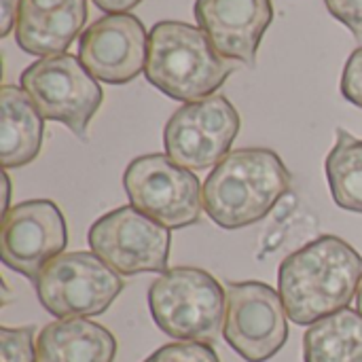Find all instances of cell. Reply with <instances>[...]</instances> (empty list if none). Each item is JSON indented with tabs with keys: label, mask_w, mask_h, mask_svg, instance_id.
Wrapping results in <instances>:
<instances>
[{
	"label": "cell",
	"mask_w": 362,
	"mask_h": 362,
	"mask_svg": "<svg viewBox=\"0 0 362 362\" xmlns=\"http://www.w3.org/2000/svg\"><path fill=\"white\" fill-rule=\"evenodd\" d=\"M19 4H21V0H2V6H0V36H6L15 28L17 15H19Z\"/></svg>",
	"instance_id": "603a6c76"
},
{
	"label": "cell",
	"mask_w": 362,
	"mask_h": 362,
	"mask_svg": "<svg viewBox=\"0 0 362 362\" xmlns=\"http://www.w3.org/2000/svg\"><path fill=\"white\" fill-rule=\"evenodd\" d=\"M129 204L168 229L197 225L204 212L202 182L168 155L136 157L123 176Z\"/></svg>",
	"instance_id": "52a82bcc"
},
{
	"label": "cell",
	"mask_w": 362,
	"mask_h": 362,
	"mask_svg": "<svg viewBox=\"0 0 362 362\" xmlns=\"http://www.w3.org/2000/svg\"><path fill=\"white\" fill-rule=\"evenodd\" d=\"M34 286L40 305L64 320L104 314L125 282L93 252H64L45 265Z\"/></svg>",
	"instance_id": "8992f818"
},
{
	"label": "cell",
	"mask_w": 362,
	"mask_h": 362,
	"mask_svg": "<svg viewBox=\"0 0 362 362\" xmlns=\"http://www.w3.org/2000/svg\"><path fill=\"white\" fill-rule=\"evenodd\" d=\"M87 0H21L15 40L30 55L64 53L87 21Z\"/></svg>",
	"instance_id": "5bb4252c"
},
{
	"label": "cell",
	"mask_w": 362,
	"mask_h": 362,
	"mask_svg": "<svg viewBox=\"0 0 362 362\" xmlns=\"http://www.w3.org/2000/svg\"><path fill=\"white\" fill-rule=\"evenodd\" d=\"M361 282L362 257L337 235H322L295 250L278 272V293L299 327L346 310Z\"/></svg>",
	"instance_id": "6da1fadb"
},
{
	"label": "cell",
	"mask_w": 362,
	"mask_h": 362,
	"mask_svg": "<svg viewBox=\"0 0 362 362\" xmlns=\"http://www.w3.org/2000/svg\"><path fill=\"white\" fill-rule=\"evenodd\" d=\"M202 28L182 21H159L148 34L144 74L151 85L178 102H197L214 95L233 72Z\"/></svg>",
	"instance_id": "3957f363"
},
{
	"label": "cell",
	"mask_w": 362,
	"mask_h": 362,
	"mask_svg": "<svg viewBox=\"0 0 362 362\" xmlns=\"http://www.w3.org/2000/svg\"><path fill=\"white\" fill-rule=\"evenodd\" d=\"M305 362H362V314L341 310L312 325L303 337Z\"/></svg>",
	"instance_id": "e0dca14e"
},
{
	"label": "cell",
	"mask_w": 362,
	"mask_h": 362,
	"mask_svg": "<svg viewBox=\"0 0 362 362\" xmlns=\"http://www.w3.org/2000/svg\"><path fill=\"white\" fill-rule=\"evenodd\" d=\"M325 4L362 45V0H325Z\"/></svg>",
	"instance_id": "44dd1931"
},
{
	"label": "cell",
	"mask_w": 362,
	"mask_h": 362,
	"mask_svg": "<svg viewBox=\"0 0 362 362\" xmlns=\"http://www.w3.org/2000/svg\"><path fill=\"white\" fill-rule=\"evenodd\" d=\"M195 19L223 57L255 66L274 6L272 0H195Z\"/></svg>",
	"instance_id": "4fadbf2b"
},
{
	"label": "cell",
	"mask_w": 362,
	"mask_h": 362,
	"mask_svg": "<svg viewBox=\"0 0 362 362\" xmlns=\"http://www.w3.org/2000/svg\"><path fill=\"white\" fill-rule=\"evenodd\" d=\"M291 174L272 148H238L206 178V214L223 229H242L263 221L291 191Z\"/></svg>",
	"instance_id": "7a4b0ae2"
},
{
	"label": "cell",
	"mask_w": 362,
	"mask_h": 362,
	"mask_svg": "<svg viewBox=\"0 0 362 362\" xmlns=\"http://www.w3.org/2000/svg\"><path fill=\"white\" fill-rule=\"evenodd\" d=\"M19 83L42 119L64 123L78 140H87L104 91L81 57L72 53L40 57L21 72Z\"/></svg>",
	"instance_id": "5b68a950"
},
{
	"label": "cell",
	"mask_w": 362,
	"mask_h": 362,
	"mask_svg": "<svg viewBox=\"0 0 362 362\" xmlns=\"http://www.w3.org/2000/svg\"><path fill=\"white\" fill-rule=\"evenodd\" d=\"M38 362H112L117 339L87 318H64L47 325L36 341Z\"/></svg>",
	"instance_id": "9a60e30c"
},
{
	"label": "cell",
	"mask_w": 362,
	"mask_h": 362,
	"mask_svg": "<svg viewBox=\"0 0 362 362\" xmlns=\"http://www.w3.org/2000/svg\"><path fill=\"white\" fill-rule=\"evenodd\" d=\"M148 36L142 21L129 13L95 19L78 42L83 66L102 83L125 85L146 68Z\"/></svg>",
	"instance_id": "7c38bea8"
},
{
	"label": "cell",
	"mask_w": 362,
	"mask_h": 362,
	"mask_svg": "<svg viewBox=\"0 0 362 362\" xmlns=\"http://www.w3.org/2000/svg\"><path fill=\"white\" fill-rule=\"evenodd\" d=\"M95 6L108 15H117V13H127L134 6H138L142 0H93Z\"/></svg>",
	"instance_id": "cb8c5ba5"
},
{
	"label": "cell",
	"mask_w": 362,
	"mask_h": 362,
	"mask_svg": "<svg viewBox=\"0 0 362 362\" xmlns=\"http://www.w3.org/2000/svg\"><path fill=\"white\" fill-rule=\"evenodd\" d=\"M327 178L335 204L362 214V140L337 129V142L327 157Z\"/></svg>",
	"instance_id": "ac0fdd59"
},
{
	"label": "cell",
	"mask_w": 362,
	"mask_h": 362,
	"mask_svg": "<svg viewBox=\"0 0 362 362\" xmlns=\"http://www.w3.org/2000/svg\"><path fill=\"white\" fill-rule=\"evenodd\" d=\"M225 339L244 361L274 358L288 339V314L280 293L263 282H229Z\"/></svg>",
	"instance_id": "30bf717a"
},
{
	"label": "cell",
	"mask_w": 362,
	"mask_h": 362,
	"mask_svg": "<svg viewBox=\"0 0 362 362\" xmlns=\"http://www.w3.org/2000/svg\"><path fill=\"white\" fill-rule=\"evenodd\" d=\"M2 362H38V350H34V329H0Z\"/></svg>",
	"instance_id": "d6986e66"
},
{
	"label": "cell",
	"mask_w": 362,
	"mask_h": 362,
	"mask_svg": "<svg viewBox=\"0 0 362 362\" xmlns=\"http://www.w3.org/2000/svg\"><path fill=\"white\" fill-rule=\"evenodd\" d=\"M148 308L155 325L172 339L216 344L225 335L227 291L197 267H174L148 288Z\"/></svg>",
	"instance_id": "277c9868"
},
{
	"label": "cell",
	"mask_w": 362,
	"mask_h": 362,
	"mask_svg": "<svg viewBox=\"0 0 362 362\" xmlns=\"http://www.w3.org/2000/svg\"><path fill=\"white\" fill-rule=\"evenodd\" d=\"M240 132V115L225 95L180 106L163 129V146L170 159L187 170L218 165Z\"/></svg>",
	"instance_id": "9c48e42d"
},
{
	"label": "cell",
	"mask_w": 362,
	"mask_h": 362,
	"mask_svg": "<svg viewBox=\"0 0 362 362\" xmlns=\"http://www.w3.org/2000/svg\"><path fill=\"white\" fill-rule=\"evenodd\" d=\"M341 93L348 102L362 108V47L348 57L341 76Z\"/></svg>",
	"instance_id": "7402d4cb"
},
{
	"label": "cell",
	"mask_w": 362,
	"mask_h": 362,
	"mask_svg": "<svg viewBox=\"0 0 362 362\" xmlns=\"http://www.w3.org/2000/svg\"><path fill=\"white\" fill-rule=\"evenodd\" d=\"M91 252L119 276L165 274L172 233L134 206L117 208L89 229Z\"/></svg>",
	"instance_id": "ba28073f"
},
{
	"label": "cell",
	"mask_w": 362,
	"mask_h": 362,
	"mask_svg": "<svg viewBox=\"0 0 362 362\" xmlns=\"http://www.w3.org/2000/svg\"><path fill=\"white\" fill-rule=\"evenodd\" d=\"M2 176H4V204H2V214H4V212L11 210V208H8V202H11V180H8L6 170L2 172Z\"/></svg>",
	"instance_id": "d4e9b609"
},
{
	"label": "cell",
	"mask_w": 362,
	"mask_h": 362,
	"mask_svg": "<svg viewBox=\"0 0 362 362\" xmlns=\"http://www.w3.org/2000/svg\"><path fill=\"white\" fill-rule=\"evenodd\" d=\"M356 312L362 314V282H361V288H358V293H356Z\"/></svg>",
	"instance_id": "484cf974"
},
{
	"label": "cell",
	"mask_w": 362,
	"mask_h": 362,
	"mask_svg": "<svg viewBox=\"0 0 362 362\" xmlns=\"http://www.w3.org/2000/svg\"><path fill=\"white\" fill-rule=\"evenodd\" d=\"M66 244V221L51 199L21 202L2 214V263L28 280H36L47 263L64 255Z\"/></svg>",
	"instance_id": "8fae6325"
},
{
	"label": "cell",
	"mask_w": 362,
	"mask_h": 362,
	"mask_svg": "<svg viewBox=\"0 0 362 362\" xmlns=\"http://www.w3.org/2000/svg\"><path fill=\"white\" fill-rule=\"evenodd\" d=\"M0 163L4 170L32 163L42 144L45 119L21 87L4 85L0 91Z\"/></svg>",
	"instance_id": "2e32d148"
},
{
	"label": "cell",
	"mask_w": 362,
	"mask_h": 362,
	"mask_svg": "<svg viewBox=\"0 0 362 362\" xmlns=\"http://www.w3.org/2000/svg\"><path fill=\"white\" fill-rule=\"evenodd\" d=\"M144 362H221V358L208 344L180 341L159 348Z\"/></svg>",
	"instance_id": "ffe728a7"
}]
</instances>
